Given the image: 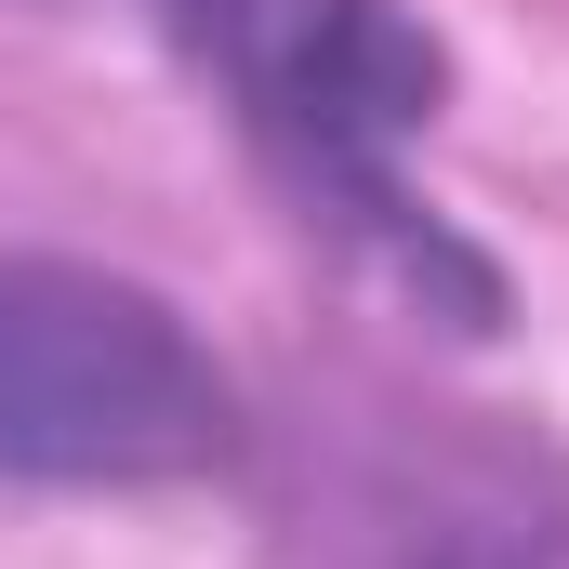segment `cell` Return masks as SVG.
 Wrapping results in <instances>:
<instances>
[{"instance_id": "7a4b0ae2", "label": "cell", "mask_w": 569, "mask_h": 569, "mask_svg": "<svg viewBox=\"0 0 569 569\" xmlns=\"http://www.w3.org/2000/svg\"><path fill=\"white\" fill-rule=\"evenodd\" d=\"M239 450V385L146 279L0 252V477L159 490Z\"/></svg>"}, {"instance_id": "6da1fadb", "label": "cell", "mask_w": 569, "mask_h": 569, "mask_svg": "<svg viewBox=\"0 0 569 569\" xmlns=\"http://www.w3.org/2000/svg\"><path fill=\"white\" fill-rule=\"evenodd\" d=\"M172 40L239 107V133L305 199V226L358 239L450 331L503 318V279L411 199V133L437 120V40L398 0H172Z\"/></svg>"}]
</instances>
